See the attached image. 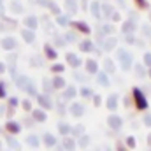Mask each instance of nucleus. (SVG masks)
<instances>
[{
    "mask_svg": "<svg viewBox=\"0 0 151 151\" xmlns=\"http://www.w3.org/2000/svg\"><path fill=\"white\" fill-rule=\"evenodd\" d=\"M74 27L77 28V30H81V32H84V34H90V28L83 23V21H76L74 23Z\"/></svg>",
    "mask_w": 151,
    "mask_h": 151,
    "instance_id": "5701e85b",
    "label": "nucleus"
},
{
    "mask_svg": "<svg viewBox=\"0 0 151 151\" xmlns=\"http://www.w3.org/2000/svg\"><path fill=\"white\" fill-rule=\"evenodd\" d=\"M121 30H123V34H130V32H134L135 30V23L130 19V21H127V23H123V27H121Z\"/></svg>",
    "mask_w": 151,
    "mask_h": 151,
    "instance_id": "f8f14e48",
    "label": "nucleus"
},
{
    "mask_svg": "<svg viewBox=\"0 0 151 151\" xmlns=\"http://www.w3.org/2000/svg\"><path fill=\"white\" fill-rule=\"evenodd\" d=\"M5 128H7L11 134H18L21 127H19V123H16V121H7V123H5Z\"/></svg>",
    "mask_w": 151,
    "mask_h": 151,
    "instance_id": "1a4fd4ad",
    "label": "nucleus"
},
{
    "mask_svg": "<svg viewBox=\"0 0 151 151\" xmlns=\"http://www.w3.org/2000/svg\"><path fill=\"white\" fill-rule=\"evenodd\" d=\"M144 123H146L148 127H151V114H148V116L144 118Z\"/></svg>",
    "mask_w": 151,
    "mask_h": 151,
    "instance_id": "603ef678",
    "label": "nucleus"
},
{
    "mask_svg": "<svg viewBox=\"0 0 151 151\" xmlns=\"http://www.w3.org/2000/svg\"><path fill=\"white\" fill-rule=\"evenodd\" d=\"M76 79H77V81H81V83H83V81H86V79H84V76L83 74H79V72H76Z\"/></svg>",
    "mask_w": 151,
    "mask_h": 151,
    "instance_id": "8fccbe9b",
    "label": "nucleus"
},
{
    "mask_svg": "<svg viewBox=\"0 0 151 151\" xmlns=\"http://www.w3.org/2000/svg\"><path fill=\"white\" fill-rule=\"evenodd\" d=\"M2 47H4L5 51H9V49H14V47H16V39H12V37L2 39Z\"/></svg>",
    "mask_w": 151,
    "mask_h": 151,
    "instance_id": "20e7f679",
    "label": "nucleus"
},
{
    "mask_svg": "<svg viewBox=\"0 0 151 151\" xmlns=\"http://www.w3.org/2000/svg\"><path fill=\"white\" fill-rule=\"evenodd\" d=\"M44 90H46V93H51L55 90V84L49 83V81H44Z\"/></svg>",
    "mask_w": 151,
    "mask_h": 151,
    "instance_id": "2f4dec72",
    "label": "nucleus"
},
{
    "mask_svg": "<svg viewBox=\"0 0 151 151\" xmlns=\"http://www.w3.org/2000/svg\"><path fill=\"white\" fill-rule=\"evenodd\" d=\"M51 70H53V72H62V70H63V65H53Z\"/></svg>",
    "mask_w": 151,
    "mask_h": 151,
    "instance_id": "c03bdc74",
    "label": "nucleus"
},
{
    "mask_svg": "<svg viewBox=\"0 0 151 151\" xmlns=\"http://www.w3.org/2000/svg\"><path fill=\"white\" fill-rule=\"evenodd\" d=\"M107 121H109V127L114 128V130H119V128H121V125H123L119 116H109V119H107Z\"/></svg>",
    "mask_w": 151,
    "mask_h": 151,
    "instance_id": "39448f33",
    "label": "nucleus"
},
{
    "mask_svg": "<svg viewBox=\"0 0 151 151\" xmlns=\"http://www.w3.org/2000/svg\"><path fill=\"white\" fill-rule=\"evenodd\" d=\"M58 25H62V27H65V25H69V19L65 18V16H58Z\"/></svg>",
    "mask_w": 151,
    "mask_h": 151,
    "instance_id": "c9c22d12",
    "label": "nucleus"
},
{
    "mask_svg": "<svg viewBox=\"0 0 151 151\" xmlns=\"http://www.w3.org/2000/svg\"><path fill=\"white\" fill-rule=\"evenodd\" d=\"M7 142H9V146H11V148H18V146H19V142H18L14 137H7Z\"/></svg>",
    "mask_w": 151,
    "mask_h": 151,
    "instance_id": "f704fd0d",
    "label": "nucleus"
},
{
    "mask_svg": "<svg viewBox=\"0 0 151 151\" xmlns=\"http://www.w3.org/2000/svg\"><path fill=\"white\" fill-rule=\"evenodd\" d=\"M21 35H23V39H25L27 42H34V39H35V35H34V32H32V30H23V32H21Z\"/></svg>",
    "mask_w": 151,
    "mask_h": 151,
    "instance_id": "aec40b11",
    "label": "nucleus"
},
{
    "mask_svg": "<svg viewBox=\"0 0 151 151\" xmlns=\"http://www.w3.org/2000/svg\"><path fill=\"white\" fill-rule=\"evenodd\" d=\"M137 4H139V7H148V4H146V0H135Z\"/></svg>",
    "mask_w": 151,
    "mask_h": 151,
    "instance_id": "3c124183",
    "label": "nucleus"
},
{
    "mask_svg": "<svg viewBox=\"0 0 151 151\" xmlns=\"http://www.w3.org/2000/svg\"><path fill=\"white\" fill-rule=\"evenodd\" d=\"M16 84H18V88L27 90V88H28V84H30V79H28L27 76H19V77L16 79Z\"/></svg>",
    "mask_w": 151,
    "mask_h": 151,
    "instance_id": "0eeeda50",
    "label": "nucleus"
},
{
    "mask_svg": "<svg viewBox=\"0 0 151 151\" xmlns=\"http://www.w3.org/2000/svg\"><path fill=\"white\" fill-rule=\"evenodd\" d=\"M2 113H4V111H2V106H0V114H2Z\"/></svg>",
    "mask_w": 151,
    "mask_h": 151,
    "instance_id": "052dcab7",
    "label": "nucleus"
},
{
    "mask_svg": "<svg viewBox=\"0 0 151 151\" xmlns=\"http://www.w3.org/2000/svg\"><path fill=\"white\" fill-rule=\"evenodd\" d=\"M100 42H102V46H104V49H106V51H113V47L116 46V39H114V37H109L107 40L104 39V40H100Z\"/></svg>",
    "mask_w": 151,
    "mask_h": 151,
    "instance_id": "6e6552de",
    "label": "nucleus"
},
{
    "mask_svg": "<svg viewBox=\"0 0 151 151\" xmlns=\"http://www.w3.org/2000/svg\"><path fill=\"white\" fill-rule=\"evenodd\" d=\"M83 132H84V127H83V125H77V127L72 128V134H74V135H81Z\"/></svg>",
    "mask_w": 151,
    "mask_h": 151,
    "instance_id": "473e14b6",
    "label": "nucleus"
},
{
    "mask_svg": "<svg viewBox=\"0 0 151 151\" xmlns=\"http://www.w3.org/2000/svg\"><path fill=\"white\" fill-rule=\"evenodd\" d=\"M4 70H5V65H4V63H0V74H2Z\"/></svg>",
    "mask_w": 151,
    "mask_h": 151,
    "instance_id": "4d7b16f0",
    "label": "nucleus"
},
{
    "mask_svg": "<svg viewBox=\"0 0 151 151\" xmlns=\"http://www.w3.org/2000/svg\"><path fill=\"white\" fill-rule=\"evenodd\" d=\"M65 2H76V0H65Z\"/></svg>",
    "mask_w": 151,
    "mask_h": 151,
    "instance_id": "680f3d73",
    "label": "nucleus"
},
{
    "mask_svg": "<svg viewBox=\"0 0 151 151\" xmlns=\"http://www.w3.org/2000/svg\"><path fill=\"white\" fill-rule=\"evenodd\" d=\"M27 142H28L30 146H34V148H37V146H39V139L35 137V135H30V137L27 139Z\"/></svg>",
    "mask_w": 151,
    "mask_h": 151,
    "instance_id": "7c9ffc66",
    "label": "nucleus"
},
{
    "mask_svg": "<svg viewBox=\"0 0 151 151\" xmlns=\"http://www.w3.org/2000/svg\"><path fill=\"white\" fill-rule=\"evenodd\" d=\"M74 95H76V88H72V86H70V88H67V90H65L63 99H72Z\"/></svg>",
    "mask_w": 151,
    "mask_h": 151,
    "instance_id": "bb28decb",
    "label": "nucleus"
},
{
    "mask_svg": "<svg viewBox=\"0 0 151 151\" xmlns=\"http://www.w3.org/2000/svg\"><path fill=\"white\" fill-rule=\"evenodd\" d=\"M93 102H95V106H99V104H100V97H99V95H97V97H95V99H93Z\"/></svg>",
    "mask_w": 151,
    "mask_h": 151,
    "instance_id": "5fc2aeb1",
    "label": "nucleus"
},
{
    "mask_svg": "<svg viewBox=\"0 0 151 151\" xmlns=\"http://www.w3.org/2000/svg\"><path fill=\"white\" fill-rule=\"evenodd\" d=\"M102 9H104V12H106V16H111V14H113V7H111V5H107V4H106V5H104Z\"/></svg>",
    "mask_w": 151,
    "mask_h": 151,
    "instance_id": "4c0bfd02",
    "label": "nucleus"
},
{
    "mask_svg": "<svg viewBox=\"0 0 151 151\" xmlns=\"http://www.w3.org/2000/svg\"><path fill=\"white\" fill-rule=\"evenodd\" d=\"M37 100H39V104H40V107H42V109H51V107H53V102H51L46 95H39Z\"/></svg>",
    "mask_w": 151,
    "mask_h": 151,
    "instance_id": "423d86ee",
    "label": "nucleus"
},
{
    "mask_svg": "<svg viewBox=\"0 0 151 151\" xmlns=\"http://www.w3.org/2000/svg\"><path fill=\"white\" fill-rule=\"evenodd\" d=\"M150 77H151V67H150Z\"/></svg>",
    "mask_w": 151,
    "mask_h": 151,
    "instance_id": "e2e57ef3",
    "label": "nucleus"
},
{
    "mask_svg": "<svg viewBox=\"0 0 151 151\" xmlns=\"http://www.w3.org/2000/svg\"><path fill=\"white\" fill-rule=\"evenodd\" d=\"M62 144H63V148H67V150H72V148L76 146V142L72 141V139H63Z\"/></svg>",
    "mask_w": 151,
    "mask_h": 151,
    "instance_id": "c85d7f7f",
    "label": "nucleus"
},
{
    "mask_svg": "<svg viewBox=\"0 0 151 151\" xmlns=\"http://www.w3.org/2000/svg\"><path fill=\"white\" fill-rule=\"evenodd\" d=\"M107 107H109L111 111H114V109L118 107V97H116V95H111V97L107 99Z\"/></svg>",
    "mask_w": 151,
    "mask_h": 151,
    "instance_id": "a211bd4d",
    "label": "nucleus"
},
{
    "mask_svg": "<svg viewBox=\"0 0 151 151\" xmlns=\"http://www.w3.org/2000/svg\"><path fill=\"white\" fill-rule=\"evenodd\" d=\"M32 63H35V67H42V60L39 56H34L32 58Z\"/></svg>",
    "mask_w": 151,
    "mask_h": 151,
    "instance_id": "79ce46f5",
    "label": "nucleus"
},
{
    "mask_svg": "<svg viewBox=\"0 0 151 151\" xmlns=\"http://www.w3.org/2000/svg\"><path fill=\"white\" fill-rule=\"evenodd\" d=\"M81 95H83V97H91L93 91H91L90 88H83V90H81Z\"/></svg>",
    "mask_w": 151,
    "mask_h": 151,
    "instance_id": "e433bc0d",
    "label": "nucleus"
},
{
    "mask_svg": "<svg viewBox=\"0 0 151 151\" xmlns=\"http://www.w3.org/2000/svg\"><path fill=\"white\" fill-rule=\"evenodd\" d=\"M27 91H28L30 95H35V84H32V81H30V84H28V88H27Z\"/></svg>",
    "mask_w": 151,
    "mask_h": 151,
    "instance_id": "ea45409f",
    "label": "nucleus"
},
{
    "mask_svg": "<svg viewBox=\"0 0 151 151\" xmlns=\"http://www.w3.org/2000/svg\"><path fill=\"white\" fill-rule=\"evenodd\" d=\"M118 58H119V62H121L123 70H128L130 65H132V55H130L128 51H125V49H118Z\"/></svg>",
    "mask_w": 151,
    "mask_h": 151,
    "instance_id": "f257e3e1",
    "label": "nucleus"
},
{
    "mask_svg": "<svg viewBox=\"0 0 151 151\" xmlns=\"http://www.w3.org/2000/svg\"><path fill=\"white\" fill-rule=\"evenodd\" d=\"M65 37H67V40H74V39H76V34H72V32H69V34H67Z\"/></svg>",
    "mask_w": 151,
    "mask_h": 151,
    "instance_id": "864d4df0",
    "label": "nucleus"
},
{
    "mask_svg": "<svg viewBox=\"0 0 151 151\" xmlns=\"http://www.w3.org/2000/svg\"><path fill=\"white\" fill-rule=\"evenodd\" d=\"M79 47H81V51H84V53H90V51H93V49H95L91 40H83V42L79 44Z\"/></svg>",
    "mask_w": 151,
    "mask_h": 151,
    "instance_id": "9d476101",
    "label": "nucleus"
},
{
    "mask_svg": "<svg viewBox=\"0 0 151 151\" xmlns=\"http://www.w3.org/2000/svg\"><path fill=\"white\" fill-rule=\"evenodd\" d=\"M67 11H69V14H74L77 11V4L76 2H67Z\"/></svg>",
    "mask_w": 151,
    "mask_h": 151,
    "instance_id": "cd10ccee",
    "label": "nucleus"
},
{
    "mask_svg": "<svg viewBox=\"0 0 151 151\" xmlns=\"http://www.w3.org/2000/svg\"><path fill=\"white\" fill-rule=\"evenodd\" d=\"M53 84H55V88H63V86H65V81H63V77L58 76V77L53 79Z\"/></svg>",
    "mask_w": 151,
    "mask_h": 151,
    "instance_id": "b1692460",
    "label": "nucleus"
},
{
    "mask_svg": "<svg viewBox=\"0 0 151 151\" xmlns=\"http://www.w3.org/2000/svg\"><path fill=\"white\" fill-rule=\"evenodd\" d=\"M0 97H5V84L0 83Z\"/></svg>",
    "mask_w": 151,
    "mask_h": 151,
    "instance_id": "de8ad7c7",
    "label": "nucleus"
},
{
    "mask_svg": "<svg viewBox=\"0 0 151 151\" xmlns=\"http://www.w3.org/2000/svg\"><path fill=\"white\" fill-rule=\"evenodd\" d=\"M111 32H113V27H111V25L100 27V28H99V37H100V39H106V35H107V34H111Z\"/></svg>",
    "mask_w": 151,
    "mask_h": 151,
    "instance_id": "4468645a",
    "label": "nucleus"
},
{
    "mask_svg": "<svg viewBox=\"0 0 151 151\" xmlns=\"http://www.w3.org/2000/svg\"><path fill=\"white\" fill-rule=\"evenodd\" d=\"M88 141H90V139H88V135H83V137H81V141H79V146H83V148H84V146L88 144Z\"/></svg>",
    "mask_w": 151,
    "mask_h": 151,
    "instance_id": "a19ab883",
    "label": "nucleus"
},
{
    "mask_svg": "<svg viewBox=\"0 0 151 151\" xmlns=\"http://www.w3.org/2000/svg\"><path fill=\"white\" fill-rule=\"evenodd\" d=\"M11 7H12V12H21V11H23L21 4H18V2H12V4H11Z\"/></svg>",
    "mask_w": 151,
    "mask_h": 151,
    "instance_id": "72a5a7b5",
    "label": "nucleus"
},
{
    "mask_svg": "<svg viewBox=\"0 0 151 151\" xmlns=\"http://www.w3.org/2000/svg\"><path fill=\"white\" fill-rule=\"evenodd\" d=\"M83 5H84V7H86V0H83Z\"/></svg>",
    "mask_w": 151,
    "mask_h": 151,
    "instance_id": "bf43d9fd",
    "label": "nucleus"
},
{
    "mask_svg": "<svg viewBox=\"0 0 151 151\" xmlns=\"http://www.w3.org/2000/svg\"><path fill=\"white\" fill-rule=\"evenodd\" d=\"M91 14L95 18H100V5H99V2H91Z\"/></svg>",
    "mask_w": 151,
    "mask_h": 151,
    "instance_id": "412c9836",
    "label": "nucleus"
},
{
    "mask_svg": "<svg viewBox=\"0 0 151 151\" xmlns=\"http://www.w3.org/2000/svg\"><path fill=\"white\" fill-rule=\"evenodd\" d=\"M4 12V7H2V0H0V14Z\"/></svg>",
    "mask_w": 151,
    "mask_h": 151,
    "instance_id": "13d9d810",
    "label": "nucleus"
},
{
    "mask_svg": "<svg viewBox=\"0 0 151 151\" xmlns=\"http://www.w3.org/2000/svg\"><path fill=\"white\" fill-rule=\"evenodd\" d=\"M23 109H27V111H30V109H32V104H30L28 100H25V102H23Z\"/></svg>",
    "mask_w": 151,
    "mask_h": 151,
    "instance_id": "a18cd8bd",
    "label": "nucleus"
},
{
    "mask_svg": "<svg viewBox=\"0 0 151 151\" xmlns=\"http://www.w3.org/2000/svg\"><path fill=\"white\" fill-rule=\"evenodd\" d=\"M144 63H146L148 67H151V53H146V55H144Z\"/></svg>",
    "mask_w": 151,
    "mask_h": 151,
    "instance_id": "37998d69",
    "label": "nucleus"
},
{
    "mask_svg": "<svg viewBox=\"0 0 151 151\" xmlns=\"http://www.w3.org/2000/svg\"><path fill=\"white\" fill-rule=\"evenodd\" d=\"M44 51H46V56H47V58H51V60H55V58H56V51H55L51 46H47V44H46V46H44Z\"/></svg>",
    "mask_w": 151,
    "mask_h": 151,
    "instance_id": "6ab92c4d",
    "label": "nucleus"
},
{
    "mask_svg": "<svg viewBox=\"0 0 151 151\" xmlns=\"http://www.w3.org/2000/svg\"><path fill=\"white\" fill-rule=\"evenodd\" d=\"M97 81H99V84H102V86H109L107 74H104V72H99V74H97Z\"/></svg>",
    "mask_w": 151,
    "mask_h": 151,
    "instance_id": "f3484780",
    "label": "nucleus"
},
{
    "mask_svg": "<svg viewBox=\"0 0 151 151\" xmlns=\"http://www.w3.org/2000/svg\"><path fill=\"white\" fill-rule=\"evenodd\" d=\"M135 72H137L139 77H142V76H144V69H142V65H135Z\"/></svg>",
    "mask_w": 151,
    "mask_h": 151,
    "instance_id": "58836bf2",
    "label": "nucleus"
},
{
    "mask_svg": "<svg viewBox=\"0 0 151 151\" xmlns=\"http://www.w3.org/2000/svg\"><path fill=\"white\" fill-rule=\"evenodd\" d=\"M97 69H99V67H97V62H95V60H88V62H86V70H88L90 74H95Z\"/></svg>",
    "mask_w": 151,
    "mask_h": 151,
    "instance_id": "dca6fc26",
    "label": "nucleus"
},
{
    "mask_svg": "<svg viewBox=\"0 0 151 151\" xmlns=\"http://www.w3.org/2000/svg\"><path fill=\"white\" fill-rule=\"evenodd\" d=\"M134 99H135L137 109H146L148 107V100H146V97L142 95L141 90H134Z\"/></svg>",
    "mask_w": 151,
    "mask_h": 151,
    "instance_id": "f03ea898",
    "label": "nucleus"
},
{
    "mask_svg": "<svg viewBox=\"0 0 151 151\" xmlns=\"http://www.w3.org/2000/svg\"><path fill=\"white\" fill-rule=\"evenodd\" d=\"M34 118H35L37 121H46V114L42 113L40 109H35V111H34Z\"/></svg>",
    "mask_w": 151,
    "mask_h": 151,
    "instance_id": "393cba45",
    "label": "nucleus"
},
{
    "mask_svg": "<svg viewBox=\"0 0 151 151\" xmlns=\"http://www.w3.org/2000/svg\"><path fill=\"white\" fill-rule=\"evenodd\" d=\"M142 32H144V35H151V28L150 27H146V25L142 27Z\"/></svg>",
    "mask_w": 151,
    "mask_h": 151,
    "instance_id": "09e8293b",
    "label": "nucleus"
},
{
    "mask_svg": "<svg viewBox=\"0 0 151 151\" xmlns=\"http://www.w3.org/2000/svg\"><path fill=\"white\" fill-rule=\"evenodd\" d=\"M67 62H69V63H70V65H72L74 69L81 65V60H79V58H77L76 55H72V53H69V55H67Z\"/></svg>",
    "mask_w": 151,
    "mask_h": 151,
    "instance_id": "ddd939ff",
    "label": "nucleus"
},
{
    "mask_svg": "<svg viewBox=\"0 0 151 151\" xmlns=\"http://www.w3.org/2000/svg\"><path fill=\"white\" fill-rule=\"evenodd\" d=\"M58 130H60L63 135H67V134L70 132V127H69L67 123H60V125H58Z\"/></svg>",
    "mask_w": 151,
    "mask_h": 151,
    "instance_id": "a878e982",
    "label": "nucleus"
},
{
    "mask_svg": "<svg viewBox=\"0 0 151 151\" xmlns=\"http://www.w3.org/2000/svg\"><path fill=\"white\" fill-rule=\"evenodd\" d=\"M70 113L74 114V116H81V114L84 113V106L83 104H72L70 106Z\"/></svg>",
    "mask_w": 151,
    "mask_h": 151,
    "instance_id": "9b49d317",
    "label": "nucleus"
},
{
    "mask_svg": "<svg viewBox=\"0 0 151 151\" xmlns=\"http://www.w3.org/2000/svg\"><path fill=\"white\" fill-rule=\"evenodd\" d=\"M9 104H11V106H16V104H18V100H16V99H11V100H9Z\"/></svg>",
    "mask_w": 151,
    "mask_h": 151,
    "instance_id": "6e6d98bb",
    "label": "nucleus"
},
{
    "mask_svg": "<svg viewBox=\"0 0 151 151\" xmlns=\"http://www.w3.org/2000/svg\"><path fill=\"white\" fill-rule=\"evenodd\" d=\"M44 144H46V146H55V144H56V139H55L51 134H46V135H44Z\"/></svg>",
    "mask_w": 151,
    "mask_h": 151,
    "instance_id": "4be33fe9",
    "label": "nucleus"
},
{
    "mask_svg": "<svg viewBox=\"0 0 151 151\" xmlns=\"http://www.w3.org/2000/svg\"><path fill=\"white\" fill-rule=\"evenodd\" d=\"M37 4L40 5H44V7H47L51 12H55V14H60V7L56 5V4H53L51 0H37Z\"/></svg>",
    "mask_w": 151,
    "mask_h": 151,
    "instance_id": "7ed1b4c3",
    "label": "nucleus"
},
{
    "mask_svg": "<svg viewBox=\"0 0 151 151\" xmlns=\"http://www.w3.org/2000/svg\"><path fill=\"white\" fill-rule=\"evenodd\" d=\"M127 144L134 148V146H135V139H134V137H128V139H127Z\"/></svg>",
    "mask_w": 151,
    "mask_h": 151,
    "instance_id": "49530a36",
    "label": "nucleus"
},
{
    "mask_svg": "<svg viewBox=\"0 0 151 151\" xmlns=\"http://www.w3.org/2000/svg\"><path fill=\"white\" fill-rule=\"evenodd\" d=\"M104 69H106V72H114V65L111 60H106L104 62Z\"/></svg>",
    "mask_w": 151,
    "mask_h": 151,
    "instance_id": "c756f323",
    "label": "nucleus"
},
{
    "mask_svg": "<svg viewBox=\"0 0 151 151\" xmlns=\"http://www.w3.org/2000/svg\"><path fill=\"white\" fill-rule=\"evenodd\" d=\"M28 28H35L37 27V18L35 16H28V18H25V21H23Z\"/></svg>",
    "mask_w": 151,
    "mask_h": 151,
    "instance_id": "2eb2a0df",
    "label": "nucleus"
}]
</instances>
